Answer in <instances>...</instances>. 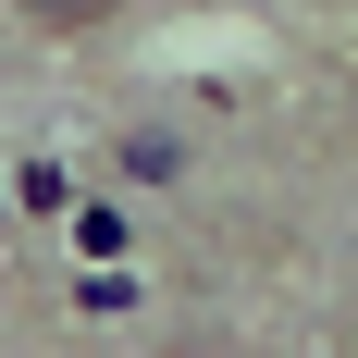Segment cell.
<instances>
[{"instance_id": "6da1fadb", "label": "cell", "mask_w": 358, "mask_h": 358, "mask_svg": "<svg viewBox=\"0 0 358 358\" xmlns=\"http://www.w3.org/2000/svg\"><path fill=\"white\" fill-rule=\"evenodd\" d=\"M13 13H25V25H50V37H87V25H111L124 0H13Z\"/></svg>"}]
</instances>
